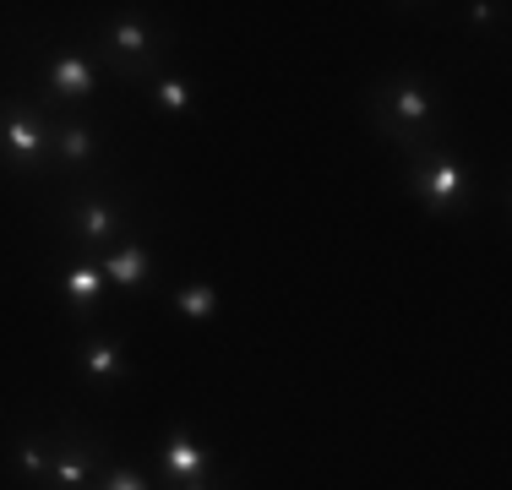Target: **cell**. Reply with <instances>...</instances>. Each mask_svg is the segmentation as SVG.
<instances>
[{
	"label": "cell",
	"instance_id": "cell-1",
	"mask_svg": "<svg viewBox=\"0 0 512 490\" xmlns=\"http://www.w3.org/2000/svg\"><path fill=\"white\" fill-rule=\"evenodd\" d=\"M371 104H376V109H387L382 131H387V137H398L404 147L420 142V131L436 120V93L425 88L420 77H398V82H387V88L371 98Z\"/></svg>",
	"mask_w": 512,
	"mask_h": 490
},
{
	"label": "cell",
	"instance_id": "cell-2",
	"mask_svg": "<svg viewBox=\"0 0 512 490\" xmlns=\"http://www.w3.org/2000/svg\"><path fill=\"white\" fill-rule=\"evenodd\" d=\"M409 153H414V191L425 196V207H431V213H447V207L469 202V175L453 164V153H447V147L414 142Z\"/></svg>",
	"mask_w": 512,
	"mask_h": 490
},
{
	"label": "cell",
	"instance_id": "cell-3",
	"mask_svg": "<svg viewBox=\"0 0 512 490\" xmlns=\"http://www.w3.org/2000/svg\"><path fill=\"white\" fill-rule=\"evenodd\" d=\"M50 147H55V126L44 115H33V109H17V115L0 120V153L17 158V164H33Z\"/></svg>",
	"mask_w": 512,
	"mask_h": 490
},
{
	"label": "cell",
	"instance_id": "cell-4",
	"mask_svg": "<svg viewBox=\"0 0 512 490\" xmlns=\"http://www.w3.org/2000/svg\"><path fill=\"white\" fill-rule=\"evenodd\" d=\"M93 82H99V71H93L88 55H77V49H60V55H50V88H55L60 104H77V98H88Z\"/></svg>",
	"mask_w": 512,
	"mask_h": 490
},
{
	"label": "cell",
	"instance_id": "cell-5",
	"mask_svg": "<svg viewBox=\"0 0 512 490\" xmlns=\"http://www.w3.org/2000/svg\"><path fill=\"white\" fill-rule=\"evenodd\" d=\"M55 490H88V474H93V447L82 441L77 431H60L55 436Z\"/></svg>",
	"mask_w": 512,
	"mask_h": 490
},
{
	"label": "cell",
	"instance_id": "cell-6",
	"mask_svg": "<svg viewBox=\"0 0 512 490\" xmlns=\"http://www.w3.org/2000/svg\"><path fill=\"white\" fill-rule=\"evenodd\" d=\"M109 49H115V66H120V71H131V66H142V60H153V55H158L153 22H142V17L115 22V28H109Z\"/></svg>",
	"mask_w": 512,
	"mask_h": 490
},
{
	"label": "cell",
	"instance_id": "cell-7",
	"mask_svg": "<svg viewBox=\"0 0 512 490\" xmlns=\"http://www.w3.org/2000/svg\"><path fill=\"white\" fill-rule=\"evenodd\" d=\"M77 365L88 382H115V376H126V354H120L115 338H88L77 349Z\"/></svg>",
	"mask_w": 512,
	"mask_h": 490
},
{
	"label": "cell",
	"instance_id": "cell-8",
	"mask_svg": "<svg viewBox=\"0 0 512 490\" xmlns=\"http://www.w3.org/2000/svg\"><path fill=\"white\" fill-rule=\"evenodd\" d=\"M71 229H77L82 240H104V235H115V229H126V213L99 202V196H88V202L71 207Z\"/></svg>",
	"mask_w": 512,
	"mask_h": 490
},
{
	"label": "cell",
	"instance_id": "cell-9",
	"mask_svg": "<svg viewBox=\"0 0 512 490\" xmlns=\"http://www.w3.org/2000/svg\"><path fill=\"white\" fill-rule=\"evenodd\" d=\"M17 452V469H22V485H44L50 480V463H55V436H17L11 441Z\"/></svg>",
	"mask_w": 512,
	"mask_h": 490
},
{
	"label": "cell",
	"instance_id": "cell-10",
	"mask_svg": "<svg viewBox=\"0 0 512 490\" xmlns=\"http://www.w3.org/2000/svg\"><path fill=\"white\" fill-rule=\"evenodd\" d=\"M164 469L180 474V480H197V474L207 469V458H202V447L186 431H175V436H169V447H164Z\"/></svg>",
	"mask_w": 512,
	"mask_h": 490
},
{
	"label": "cell",
	"instance_id": "cell-11",
	"mask_svg": "<svg viewBox=\"0 0 512 490\" xmlns=\"http://www.w3.org/2000/svg\"><path fill=\"white\" fill-rule=\"evenodd\" d=\"M104 273L115 278V284H148V251H142V245H120L104 262Z\"/></svg>",
	"mask_w": 512,
	"mask_h": 490
},
{
	"label": "cell",
	"instance_id": "cell-12",
	"mask_svg": "<svg viewBox=\"0 0 512 490\" xmlns=\"http://www.w3.org/2000/svg\"><path fill=\"white\" fill-rule=\"evenodd\" d=\"M55 147H60V158H71V164H88V158L99 153V142H93V131L82 126V120L55 126Z\"/></svg>",
	"mask_w": 512,
	"mask_h": 490
},
{
	"label": "cell",
	"instance_id": "cell-13",
	"mask_svg": "<svg viewBox=\"0 0 512 490\" xmlns=\"http://www.w3.org/2000/svg\"><path fill=\"white\" fill-rule=\"evenodd\" d=\"M175 311H180V316H191V322H207V316L218 311V294L207 289V284H191V289H180V294H175Z\"/></svg>",
	"mask_w": 512,
	"mask_h": 490
},
{
	"label": "cell",
	"instance_id": "cell-14",
	"mask_svg": "<svg viewBox=\"0 0 512 490\" xmlns=\"http://www.w3.org/2000/svg\"><path fill=\"white\" fill-rule=\"evenodd\" d=\"M66 284H71V294H77V300H99V289H104V267H93V262H77L66 273Z\"/></svg>",
	"mask_w": 512,
	"mask_h": 490
},
{
	"label": "cell",
	"instance_id": "cell-15",
	"mask_svg": "<svg viewBox=\"0 0 512 490\" xmlns=\"http://www.w3.org/2000/svg\"><path fill=\"white\" fill-rule=\"evenodd\" d=\"M158 104H164L169 115H180V109H191V88L180 77H164L158 82Z\"/></svg>",
	"mask_w": 512,
	"mask_h": 490
},
{
	"label": "cell",
	"instance_id": "cell-16",
	"mask_svg": "<svg viewBox=\"0 0 512 490\" xmlns=\"http://www.w3.org/2000/svg\"><path fill=\"white\" fill-rule=\"evenodd\" d=\"M99 490H148V480H142L137 469H109V480Z\"/></svg>",
	"mask_w": 512,
	"mask_h": 490
},
{
	"label": "cell",
	"instance_id": "cell-17",
	"mask_svg": "<svg viewBox=\"0 0 512 490\" xmlns=\"http://www.w3.org/2000/svg\"><path fill=\"white\" fill-rule=\"evenodd\" d=\"M180 490H218V485H207V480H186Z\"/></svg>",
	"mask_w": 512,
	"mask_h": 490
}]
</instances>
